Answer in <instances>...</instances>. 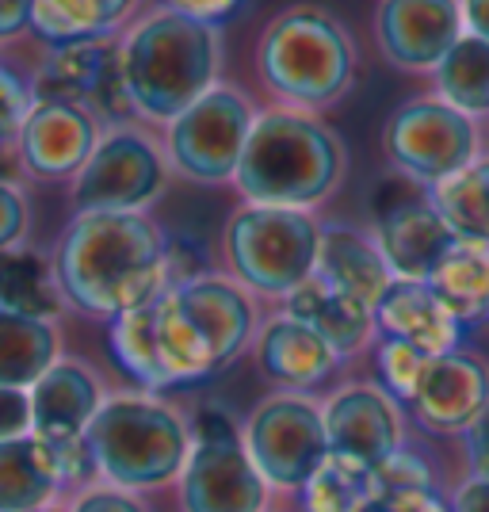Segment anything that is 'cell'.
<instances>
[{"instance_id":"cell-1","label":"cell","mask_w":489,"mask_h":512,"mask_svg":"<svg viewBox=\"0 0 489 512\" xmlns=\"http://www.w3.org/2000/svg\"><path fill=\"white\" fill-rule=\"evenodd\" d=\"M256 341V299L234 276H203L107 321L115 363L149 390L192 386L226 371Z\"/></svg>"},{"instance_id":"cell-2","label":"cell","mask_w":489,"mask_h":512,"mask_svg":"<svg viewBox=\"0 0 489 512\" xmlns=\"http://www.w3.org/2000/svg\"><path fill=\"white\" fill-rule=\"evenodd\" d=\"M65 306L115 321L169 291V234L149 214L77 211L54 245Z\"/></svg>"},{"instance_id":"cell-3","label":"cell","mask_w":489,"mask_h":512,"mask_svg":"<svg viewBox=\"0 0 489 512\" xmlns=\"http://www.w3.org/2000/svg\"><path fill=\"white\" fill-rule=\"evenodd\" d=\"M123 81L142 123L169 127L180 111L207 96L222 77V27L146 8L119 35Z\"/></svg>"},{"instance_id":"cell-4","label":"cell","mask_w":489,"mask_h":512,"mask_svg":"<svg viewBox=\"0 0 489 512\" xmlns=\"http://www.w3.org/2000/svg\"><path fill=\"white\" fill-rule=\"evenodd\" d=\"M344 176V142L314 111L264 107L256 111L234 188L245 203L314 211L337 192Z\"/></svg>"},{"instance_id":"cell-5","label":"cell","mask_w":489,"mask_h":512,"mask_svg":"<svg viewBox=\"0 0 489 512\" xmlns=\"http://www.w3.org/2000/svg\"><path fill=\"white\" fill-rule=\"evenodd\" d=\"M360 50L325 4L298 0L264 23L256 43V77L283 107L314 111L337 104L356 85Z\"/></svg>"},{"instance_id":"cell-6","label":"cell","mask_w":489,"mask_h":512,"mask_svg":"<svg viewBox=\"0 0 489 512\" xmlns=\"http://www.w3.org/2000/svg\"><path fill=\"white\" fill-rule=\"evenodd\" d=\"M85 444L96 478L115 490H157L180 478L192 455V428L153 394H111L92 417Z\"/></svg>"},{"instance_id":"cell-7","label":"cell","mask_w":489,"mask_h":512,"mask_svg":"<svg viewBox=\"0 0 489 512\" xmlns=\"http://www.w3.org/2000/svg\"><path fill=\"white\" fill-rule=\"evenodd\" d=\"M321 222L314 211L241 203L222 234L230 276L264 299H287L318 272Z\"/></svg>"},{"instance_id":"cell-8","label":"cell","mask_w":489,"mask_h":512,"mask_svg":"<svg viewBox=\"0 0 489 512\" xmlns=\"http://www.w3.org/2000/svg\"><path fill=\"white\" fill-rule=\"evenodd\" d=\"M383 153L398 176L436 188L482 157V127L436 92L405 100L383 127Z\"/></svg>"},{"instance_id":"cell-9","label":"cell","mask_w":489,"mask_h":512,"mask_svg":"<svg viewBox=\"0 0 489 512\" xmlns=\"http://www.w3.org/2000/svg\"><path fill=\"white\" fill-rule=\"evenodd\" d=\"M192 455L180 470V505L184 512H264L268 482L253 467L241 428L230 413L207 406L195 413Z\"/></svg>"},{"instance_id":"cell-10","label":"cell","mask_w":489,"mask_h":512,"mask_svg":"<svg viewBox=\"0 0 489 512\" xmlns=\"http://www.w3.org/2000/svg\"><path fill=\"white\" fill-rule=\"evenodd\" d=\"M256 107L234 85H218L199 96L188 111H180L165 127V157L192 184H234L245 142L253 134Z\"/></svg>"},{"instance_id":"cell-11","label":"cell","mask_w":489,"mask_h":512,"mask_svg":"<svg viewBox=\"0 0 489 512\" xmlns=\"http://www.w3.org/2000/svg\"><path fill=\"white\" fill-rule=\"evenodd\" d=\"M169 184L165 146L134 127H107L85 169L73 176L69 199L77 211H123L146 214Z\"/></svg>"},{"instance_id":"cell-12","label":"cell","mask_w":489,"mask_h":512,"mask_svg":"<svg viewBox=\"0 0 489 512\" xmlns=\"http://www.w3.org/2000/svg\"><path fill=\"white\" fill-rule=\"evenodd\" d=\"M241 440L268 490L298 493L329 459L325 417L306 394H272L260 402Z\"/></svg>"},{"instance_id":"cell-13","label":"cell","mask_w":489,"mask_h":512,"mask_svg":"<svg viewBox=\"0 0 489 512\" xmlns=\"http://www.w3.org/2000/svg\"><path fill=\"white\" fill-rule=\"evenodd\" d=\"M31 92L35 100H62V104L85 107L104 127H127L138 119L127 81H123L119 35L46 50L43 65L31 77Z\"/></svg>"},{"instance_id":"cell-14","label":"cell","mask_w":489,"mask_h":512,"mask_svg":"<svg viewBox=\"0 0 489 512\" xmlns=\"http://www.w3.org/2000/svg\"><path fill=\"white\" fill-rule=\"evenodd\" d=\"M398 192H386L375 207V245L383 253L386 268L394 279H413V283H428L436 272V264L455 245V234L444 222L440 207L432 203V192L398 176L394 180Z\"/></svg>"},{"instance_id":"cell-15","label":"cell","mask_w":489,"mask_h":512,"mask_svg":"<svg viewBox=\"0 0 489 512\" xmlns=\"http://www.w3.org/2000/svg\"><path fill=\"white\" fill-rule=\"evenodd\" d=\"M467 35L459 0H379L375 46L402 73H428Z\"/></svg>"},{"instance_id":"cell-16","label":"cell","mask_w":489,"mask_h":512,"mask_svg":"<svg viewBox=\"0 0 489 512\" xmlns=\"http://www.w3.org/2000/svg\"><path fill=\"white\" fill-rule=\"evenodd\" d=\"M321 417H325L329 455H341V459L375 470L383 467L390 455L402 451V402H394L383 386H344L321 406Z\"/></svg>"},{"instance_id":"cell-17","label":"cell","mask_w":489,"mask_h":512,"mask_svg":"<svg viewBox=\"0 0 489 512\" xmlns=\"http://www.w3.org/2000/svg\"><path fill=\"white\" fill-rule=\"evenodd\" d=\"M104 138V123L77 104L35 100L16 142V161L35 180H73Z\"/></svg>"},{"instance_id":"cell-18","label":"cell","mask_w":489,"mask_h":512,"mask_svg":"<svg viewBox=\"0 0 489 512\" xmlns=\"http://www.w3.org/2000/svg\"><path fill=\"white\" fill-rule=\"evenodd\" d=\"M489 402V363L474 352H444V356H428L421 367V379L413 386L409 402L413 417L440 436L467 432L470 421L482 413Z\"/></svg>"},{"instance_id":"cell-19","label":"cell","mask_w":489,"mask_h":512,"mask_svg":"<svg viewBox=\"0 0 489 512\" xmlns=\"http://www.w3.org/2000/svg\"><path fill=\"white\" fill-rule=\"evenodd\" d=\"M31 398V432L46 444L81 440L92 417L104 406V386L96 371L81 360H58L39 383L27 390Z\"/></svg>"},{"instance_id":"cell-20","label":"cell","mask_w":489,"mask_h":512,"mask_svg":"<svg viewBox=\"0 0 489 512\" xmlns=\"http://www.w3.org/2000/svg\"><path fill=\"white\" fill-rule=\"evenodd\" d=\"M253 352L264 379L283 386L287 394H306V390L321 386L341 363V356L321 341L310 325H302L291 314L264 321L256 329Z\"/></svg>"},{"instance_id":"cell-21","label":"cell","mask_w":489,"mask_h":512,"mask_svg":"<svg viewBox=\"0 0 489 512\" xmlns=\"http://www.w3.org/2000/svg\"><path fill=\"white\" fill-rule=\"evenodd\" d=\"M375 325H379V337L413 344L425 356L455 352L467 329L436 299L428 283H413V279H394L386 287V295L375 306Z\"/></svg>"},{"instance_id":"cell-22","label":"cell","mask_w":489,"mask_h":512,"mask_svg":"<svg viewBox=\"0 0 489 512\" xmlns=\"http://www.w3.org/2000/svg\"><path fill=\"white\" fill-rule=\"evenodd\" d=\"M283 314H291V318H298L302 325H310L341 360L363 352L367 344H375V337H379L375 310L363 306L360 299L337 291V287L325 283L318 272L306 279V283H298L295 291L283 299Z\"/></svg>"},{"instance_id":"cell-23","label":"cell","mask_w":489,"mask_h":512,"mask_svg":"<svg viewBox=\"0 0 489 512\" xmlns=\"http://www.w3.org/2000/svg\"><path fill=\"white\" fill-rule=\"evenodd\" d=\"M318 276L325 283H333L337 291H344V295L360 299L363 306H371V310L379 306L386 287L394 283L375 237L356 230V226H344V222L321 226Z\"/></svg>"},{"instance_id":"cell-24","label":"cell","mask_w":489,"mask_h":512,"mask_svg":"<svg viewBox=\"0 0 489 512\" xmlns=\"http://www.w3.org/2000/svg\"><path fill=\"white\" fill-rule=\"evenodd\" d=\"M142 0H35L31 4V35L46 43V50L92 39L123 35Z\"/></svg>"},{"instance_id":"cell-25","label":"cell","mask_w":489,"mask_h":512,"mask_svg":"<svg viewBox=\"0 0 489 512\" xmlns=\"http://www.w3.org/2000/svg\"><path fill=\"white\" fill-rule=\"evenodd\" d=\"M62 490L54 444L35 432L0 440V512H39Z\"/></svg>"},{"instance_id":"cell-26","label":"cell","mask_w":489,"mask_h":512,"mask_svg":"<svg viewBox=\"0 0 489 512\" xmlns=\"http://www.w3.org/2000/svg\"><path fill=\"white\" fill-rule=\"evenodd\" d=\"M62 360V333L50 318L0 310V386L31 390Z\"/></svg>"},{"instance_id":"cell-27","label":"cell","mask_w":489,"mask_h":512,"mask_svg":"<svg viewBox=\"0 0 489 512\" xmlns=\"http://www.w3.org/2000/svg\"><path fill=\"white\" fill-rule=\"evenodd\" d=\"M428 287L436 291V299L463 325H478L489 318V245L486 241H463L455 237V245L436 264V272L428 276Z\"/></svg>"},{"instance_id":"cell-28","label":"cell","mask_w":489,"mask_h":512,"mask_svg":"<svg viewBox=\"0 0 489 512\" xmlns=\"http://www.w3.org/2000/svg\"><path fill=\"white\" fill-rule=\"evenodd\" d=\"M0 310H20L31 318H58L65 299L58 291L54 260L35 249H8L0 253Z\"/></svg>"},{"instance_id":"cell-29","label":"cell","mask_w":489,"mask_h":512,"mask_svg":"<svg viewBox=\"0 0 489 512\" xmlns=\"http://www.w3.org/2000/svg\"><path fill=\"white\" fill-rule=\"evenodd\" d=\"M432 92L470 119H489V43L463 35L432 69Z\"/></svg>"},{"instance_id":"cell-30","label":"cell","mask_w":489,"mask_h":512,"mask_svg":"<svg viewBox=\"0 0 489 512\" xmlns=\"http://www.w3.org/2000/svg\"><path fill=\"white\" fill-rule=\"evenodd\" d=\"M428 192L444 214V222L451 226V234L489 245V150H482L474 165L455 172L451 180L428 188Z\"/></svg>"},{"instance_id":"cell-31","label":"cell","mask_w":489,"mask_h":512,"mask_svg":"<svg viewBox=\"0 0 489 512\" xmlns=\"http://www.w3.org/2000/svg\"><path fill=\"white\" fill-rule=\"evenodd\" d=\"M375 470L329 455L318 474L302 486V512H360L375 497Z\"/></svg>"},{"instance_id":"cell-32","label":"cell","mask_w":489,"mask_h":512,"mask_svg":"<svg viewBox=\"0 0 489 512\" xmlns=\"http://www.w3.org/2000/svg\"><path fill=\"white\" fill-rule=\"evenodd\" d=\"M425 352H417L413 344L405 341H390L383 337L379 348H375V363H379V379H383V390L394 398V402H409L413 386L421 379V367H425Z\"/></svg>"},{"instance_id":"cell-33","label":"cell","mask_w":489,"mask_h":512,"mask_svg":"<svg viewBox=\"0 0 489 512\" xmlns=\"http://www.w3.org/2000/svg\"><path fill=\"white\" fill-rule=\"evenodd\" d=\"M35 107V92H31V81L16 73L12 65L0 62V150L16 153V142H20V130L27 123Z\"/></svg>"},{"instance_id":"cell-34","label":"cell","mask_w":489,"mask_h":512,"mask_svg":"<svg viewBox=\"0 0 489 512\" xmlns=\"http://www.w3.org/2000/svg\"><path fill=\"white\" fill-rule=\"evenodd\" d=\"M31 230V207L27 195L12 176H0V253L20 249Z\"/></svg>"},{"instance_id":"cell-35","label":"cell","mask_w":489,"mask_h":512,"mask_svg":"<svg viewBox=\"0 0 489 512\" xmlns=\"http://www.w3.org/2000/svg\"><path fill=\"white\" fill-rule=\"evenodd\" d=\"M360 512H451V505L436 490H394L375 493Z\"/></svg>"},{"instance_id":"cell-36","label":"cell","mask_w":489,"mask_h":512,"mask_svg":"<svg viewBox=\"0 0 489 512\" xmlns=\"http://www.w3.org/2000/svg\"><path fill=\"white\" fill-rule=\"evenodd\" d=\"M69 512H146V505L134 493L115 490V486H88Z\"/></svg>"},{"instance_id":"cell-37","label":"cell","mask_w":489,"mask_h":512,"mask_svg":"<svg viewBox=\"0 0 489 512\" xmlns=\"http://www.w3.org/2000/svg\"><path fill=\"white\" fill-rule=\"evenodd\" d=\"M157 4L180 12V16H192V20H199V23L222 27V23H230L237 12H241L245 0H157Z\"/></svg>"},{"instance_id":"cell-38","label":"cell","mask_w":489,"mask_h":512,"mask_svg":"<svg viewBox=\"0 0 489 512\" xmlns=\"http://www.w3.org/2000/svg\"><path fill=\"white\" fill-rule=\"evenodd\" d=\"M23 432H31V398L27 390L0 386V440H12Z\"/></svg>"},{"instance_id":"cell-39","label":"cell","mask_w":489,"mask_h":512,"mask_svg":"<svg viewBox=\"0 0 489 512\" xmlns=\"http://www.w3.org/2000/svg\"><path fill=\"white\" fill-rule=\"evenodd\" d=\"M463 436H467V459H470L474 478H489V402L482 406V413L470 421V428Z\"/></svg>"},{"instance_id":"cell-40","label":"cell","mask_w":489,"mask_h":512,"mask_svg":"<svg viewBox=\"0 0 489 512\" xmlns=\"http://www.w3.org/2000/svg\"><path fill=\"white\" fill-rule=\"evenodd\" d=\"M31 4L35 0H0V43H12L31 31Z\"/></svg>"},{"instance_id":"cell-41","label":"cell","mask_w":489,"mask_h":512,"mask_svg":"<svg viewBox=\"0 0 489 512\" xmlns=\"http://www.w3.org/2000/svg\"><path fill=\"white\" fill-rule=\"evenodd\" d=\"M451 512H489V478H470L451 497Z\"/></svg>"},{"instance_id":"cell-42","label":"cell","mask_w":489,"mask_h":512,"mask_svg":"<svg viewBox=\"0 0 489 512\" xmlns=\"http://www.w3.org/2000/svg\"><path fill=\"white\" fill-rule=\"evenodd\" d=\"M459 8H463V27H467V35L489 43V0H459Z\"/></svg>"},{"instance_id":"cell-43","label":"cell","mask_w":489,"mask_h":512,"mask_svg":"<svg viewBox=\"0 0 489 512\" xmlns=\"http://www.w3.org/2000/svg\"><path fill=\"white\" fill-rule=\"evenodd\" d=\"M4 157H8V153L0 150V176H8V172L16 169V161H4Z\"/></svg>"},{"instance_id":"cell-44","label":"cell","mask_w":489,"mask_h":512,"mask_svg":"<svg viewBox=\"0 0 489 512\" xmlns=\"http://www.w3.org/2000/svg\"><path fill=\"white\" fill-rule=\"evenodd\" d=\"M39 512H69V509H58V505H46V509H39Z\"/></svg>"}]
</instances>
